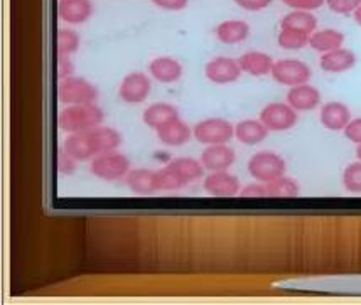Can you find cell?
Instances as JSON below:
<instances>
[{"label":"cell","mask_w":361,"mask_h":305,"mask_svg":"<svg viewBox=\"0 0 361 305\" xmlns=\"http://www.w3.org/2000/svg\"><path fill=\"white\" fill-rule=\"evenodd\" d=\"M167 166H169L171 169L179 175L180 180H183L186 186L188 184L195 182L197 179H201L204 174V166L201 164V161H196V158H191V157L173 158Z\"/></svg>","instance_id":"cell-25"},{"label":"cell","mask_w":361,"mask_h":305,"mask_svg":"<svg viewBox=\"0 0 361 305\" xmlns=\"http://www.w3.org/2000/svg\"><path fill=\"white\" fill-rule=\"evenodd\" d=\"M242 68H240L238 59L225 58V56H218L213 58L212 61L206 64L204 75L214 85H230L240 80L242 76Z\"/></svg>","instance_id":"cell-9"},{"label":"cell","mask_w":361,"mask_h":305,"mask_svg":"<svg viewBox=\"0 0 361 305\" xmlns=\"http://www.w3.org/2000/svg\"><path fill=\"white\" fill-rule=\"evenodd\" d=\"M159 174V184H161V191H179V189L186 187V184L180 180L178 174L171 169L169 166H166L164 169L157 170Z\"/></svg>","instance_id":"cell-32"},{"label":"cell","mask_w":361,"mask_h":305,"mask_svg":"<svg viewBox=\"0 0 361 305\" xmlns=\"http://www.w3.org/2000/svg\"><path fill=\"white\" fill-rule=\"evenodd\" d=\"M356 54L351 49H345V47H339V49L331 51V53L321 54L319 58V66L322 71L333 73V75H339V73H346L353 70L356 66Z\"/></svg>","instance_id":"cell-16"},{"label":"cell","mask_w":361,"mask_h":305,"mask_svg":"<svg viewBox=\"0 0 361 305\" xmlns=\"http://www.w3.org/2000/svg\"><path fill=\"white\" fill-rule=\"evenodd\" d=\"M260 122L269 132H287L299 122V115L289 103H270L260 111Z\"/></svg>","instance_id":"cell-7"},{"label":"cell","mask_w":361,"mask_h":305,"mask_svg":"<svg viewBox=\"0 0 361 305\" xmlns=\"http://www.w3.org/2000/svg\"><path fill=\"white\" fill-rule=\"evenodd\" d=\"M105 120V113L100 106L92 105H73L59 111L58 127L66 133H83L92 128L100 127Z\"/></svg>","instance_id":"cell-1"},{"label":"cell","mask_w":361,"mask_h":305,"mask_svg":"<svg viewBox=\"0 0 361 305\" xmlns=\"http://www.w3.org/2000/svg\"><path fill=\"white\" fill-rule=\"evenodd\" d=\"M90 170L94 178L115 182V180L126 179L127 174L130 173V161L118 150H111V152L93 157Z\"/></svg>","instance_id":"cell-2"},{"label":"cell","mask_w":361,"mask_h":305,"mask_svg":"<svg viewBox=\"0 0 361 305\" xmlns=\"http://www.w3.org/2000/svg\"><path fill=\"white\" fill-rule=\"evenodd\" d=\"M189 0H152L154 6H157L162 11H169V12H178L183 11V8L188 7Z\"/></svg>","instance_id":"cell-39"},{"label":"cell","mask_w":361,"mask_h":305,"mask_svg":"<svg viewBox=\"0 0 361 305\" xmlns=\"http://www.w3.org/2000/svg\"><path fill=\"white\" fill-rule=\"evenodd\" d=\"M204 191L214 197H235L240 196L242 186H240L238 178H235L233 174L228 170H220V173L206 175Z\"/></svg>","instance_id":"cell-11"},{"label":"cell","mask_w":361,"mask_h":305,"mask_svg":"<svg viewBox=\"0 0 361 305\" xmlns=\"http://www.w3.org/2000/svg\"><path fill=\"white\" fill-rule=\"evenodd\" d=\"M343 186L351 194H361V161L346 167L343 173Z\"/></svg>","instance_id":"cell-31"},{"label":"cell","mask_w":361,"mask_h":305,"mask_svg":"<svg viewBox=\"0 0 361 305\" xmlns=\"http://www.w3.org/2000/svg\"><path fill=\"white\" fill-rule=\"evenodd\" d=\"M240 68L243 73L250 76H267L272 75V68L275 61L267 53H262V51H250V53H245L240 56L238 59Z\"/></svg>","instance_id":"cell-20"},{"label":"cell","mask_w":361,"mask_h":305,"mask_svg":"<svg viewBox=\"0 0 361 305\" xmlns=\"http://www.w3.org/2000/svg\"><path fill=\"white\" fill-rule=\"evenodd\" d=\"M272 78L282 87H299V85H306L312 78V71L300 59H281L275 61L272 68Z\"/></svg>","instance_id":"cell-6"},{"label":"cell","mask_w":361,"mask_h":305,"mask_svg":"<svg viewBox=\"0 0 361 305\" xmlns=\"http://www.w3.org/2000/svg\"><path fill=\"white\" fill-rule=\"evenodd\" d=\"M80 44L81 37L75 29H59L56 32V51H58V54H75L80 49Z\"/></svg>","instance_id":"cell-29"},{"label":"cell","mask_w":361,"mask_h":305,"mask_svg":"<svg viewBox=\"0 0 361 305\" xmlns=\"http://www.w3.org/2000/svg\"><path fill=\"white\" fill-rule=\"evenodd\" d=\"M200 161L204 166V169L209 170V173H220V170H228L235 164L236 154L226 144L206 145Z\"/></svg>","instance_id":"cell-10"},{"label":"cell","mask_w":361,"mask_h":305,"mask_svg":"<svg viewBox=\"0 0 361 305\" xmlns=\"http://www.w3.org/2000/svg\"><path fill=\"white\" fill-rule=\"evenodd\" d=\"M282 29H295V31L306 32L311 36L312 32H316L317 27V19L314 14L307 11H292L281 20Z\"/></svg>","instance_id":"cell-26"},{"label":"cell","mask_w":361,"mask_h":305,"mask_svg":"<svg viewBox=\"0 0 361 305\" xmlns=\"http://www.w3.org/2000/svg\"><path fill=\"white\" fill-rule=\"evenodd\" d=\"M300 194V187L298 180L287 175L265 184V197H298Z\"/></svg>","instance_id":"cell-28"},{"label":"cell","mask_w":361,"mask_h":305,"mask_svg":"<svg viewBox=\"0 0 361 305\" xmlns=\"http://www.w3.org/2000/svg\"><path fill=\"white\" fill-rule=\"evenodd\" d=\"M76 164H78V162H76L63 147L58 150V157H56V169H58L59 174L71 175L76 170Z\"/></svg>","instance_id":"cell-34"},{"label":"cell","mask_w":361,"mask_h":305,"mask_svg":"<svg viewBox=\"0 0 361 305\" xmlns=\"http://www.w3.org/2000/svg\"><path fill=\"white\" fill-rule=\"evenodd\" d=\"M152 92V81L145 73H130L122 80L118 88L120 100L137 105V103L145 101Z\"/></svg>","instance_id":"cell-8"},{"label":"cell","mask_w":361,"mask_h":305,"mask_svg":"<svg viewBox=\"0 0 361 305\" xmlns=\"http://www.w3.org/2000/svg\"><path fill=\"white\" fill-rule=\"evenodd\" d=\"M287 103L295 111H311L321 105V93L319 89L312 85H299L292 87L287 93Z\"/></svg>","instance_id":"cell-17"},{"label":"cell","mask_w":361,"mask_h":305,"mask_svg":"<svg viewBox=\"0 0 361 305\" xmlns=\"http://www.w3.org/2000/svg\"><path fill=\"white\" fill-rule=\"evenodd\" d=\"M309 34L295 31V29H281L277 42L286 51H299L309 46Z\"/></svg>","instance_id":"cell-30"},{"label":"cell","mask_w":361,"mask_h":305,"mask_svg":"<svg viewBox=\"0 0 361 305\" xmlns=\"http://www.w3.org/2000/svg\"><path fill=\"white\" fill-rule=\"evenodd\" d=\"M353 17H355V23L358 24V25H361V6H360L358 8H356Z\"/></svg>","instance_id":"cell-41"},{"label":"cell","mask_w":361,"mask_h":305,"mask_svg":"<svg viewBox=\"0 0 361 305\" xmlns=\"http://www.w3.org/2000/svg\"><path fill=\"white\" fill-rule=\"evenodd\" d=\"M216 34L218 41L223 42V44H240L250 36V25L245 20L240 19H231V20H225L216 27Z\"/></svg>","instance_id":"cell-23"},{"label":"cell","mask_w":361,"mask_h":305,"mask_svg":"<svg viewBox=\"0 0 361 305\" xmlns=\"http://www.w3.org/2000/svg\"><path fill=\"white\" fill-rule=\"evenodd\" d=\"M356 157H358V161H361V144L358 145V149H356Z\"/></svg>","instance_id":"cell-42"},{"label":"cell","mask_w":361,"mask_h":305,"mask_svg":"<svg viewBox=\"0 0 361 305\" xmlns=\"http://www.w3.org/2000/svg\"><path fill=\"white\" fill-rule=\"evenodd\" d=\"M176 118H179V111L171 103H154L142 113V120H144L145 125L154 128V130L164 127L166 123L173 122Z\"/></svg>","instance_id":"cell-22"},{"label":"cell","mask_w":361,"mask_h":305,"mask_svg":"<svg viewBox=\"0 0 361 305\" xmlns=\"http://www.w3.org/2000/svg\"><path fill=\"white\" fill-rule=\"evenodd\" d=\"M283 6L290 7L292 11H307L312 12L316 8L322 7L326 4V0H282Z\"/></svg>","instance_id":"cell-35"},{"label":"cell","mask_w":361,"mask_h":305,"mask_svg":"<svg viewBox=\"0 0 361 305\" xmlns=\"http://www.w3.org/2000/svg\"><path fill=\"white\" fill-rule=\"evenodd\" d=\"M343 42H345V34L336 29H321V31L312 32L309 37V46L321 54L339 49L343 47Z\"/></svg>","instance_id":"cell-24"},{"label":"cell","mask_w":361,"mask_h":305,"mask_svg":"<svg viewBox=\"0 0 361 305\" xmlns=\"http://www.w3.org/2000/svg\"><path fill=\"white\" fill-rule=\"evenodd\" d=\"M126 184L135 196H152L161 191L159 174L150 169H130L126 178Z\"/></svg>","instance_id":"cell-14"},{"label":"cell","mask_w":361,"mask_h":305,"mask_svg":"<svg viewBox=\"0 0 361 305\" xmlns=\"http://www.w3.org/2000/svg\"><path fill=\"white\" fill-rule=\"evenodd\" d=\"M329 11L339 15H351L361 6V0H326Z\"/></svg>","instance_id":"cell-33"},{"label":"cell","mask_w":361,"mask_h":305,"mask_svg":"<svg viewBox=\"0 0 361 305\" xmlns=\"http://www.w3.org/2000/svg\"><path fill=\"white\" fill-rule=\"evenodd\" d=\"M345 137L353 144L360 145L361 144V118H355L348 123V127L345 128Z\"/></svg>","instance_id":"cell-38"},{"label":"cell","mask_w":361,"mask_h":305,"mask_svg":"<svg viewBox=\"0 0 361 305\" xmlns=\"http://www.w3.org/2000/svg\"><path fill=\"white\" fill-rule=\"evenodd\" d=\"M287 173L286 161L279 154L270 152V150H262L257 152L250 161H248V174L259 182H272V180L282 178Z\"/></svg>","instance_id":"cell-4"},{"label":"cell","mask_w":361,"mask_h":305,"mask_svg":"<svg viewBox=\"0 0 361 305\" xmlns=\"http://www.w3.org/2000/svg\"><path fill=\"white\" fill-rule=\"evenodd\" d=\"M149 73L154 80L161 83H176L183 76V64L169 56H159L149 63Z\"/></svg>","instance_id":"cell-19"},{"label":"cell","mask_w":361,"mask_h":305,"mask_svg":"<svg viewBox=\"0 0 361 305\" xmlns=\"http://www.w3.org/2000/svg\"><path fill=\"white\" fill-rule=\"evenodd\" d=\"M157 139L167 147H180V145H186L189 140L192 139V128L188 125L186 122H183L180 118H176L173 122L166 123L164 127L157 128Z\"/></svg>","instance_id":"cell-18"},{"label":"cell","mask_w":361,"mask_h":305,"mask_svg":"<svg viewBox=\"0 0 361 305\" xmlns=\"http://www.w3.org/2000/svg\"><path fill=\"white\" fill-rule=\"evenodd\" d=\"M267 135L269 128L260 120H242L235 125V139L243 145H259Z\"/></svg>","instance_id":"cell-21"},{"label":"cell","mask_w":361,"mask_h":305,"mask_svg":"<svg viewBox=\"0 0 361 305\" xmlns=\"http://www.w3.org/2000/svg\"><path fill=\"white\" fill-rule=\"evenodd\" d=\"M63 149L66 150L76 162L92 161L94 157L85 133H70V135L66 137V140L63 142Z\"/></svg>","instance_id":"cell-27"},{"label":"cell","mask_w":361,"mask_h":305,"mask_svg":"<svg viewBox=\"0 0 361 305\" xmlns=\"http://www.w3.org/2000/svg\"><path fill=\"white\" fill-rule=\"evenodd\" d=\"M83 133L87 135V140L90 147H92L94 157L100 156V154L117 150L120 145H122V135H120L118 130H115V128L111 127L100 125Z\"/></svg>","instance_id":"cell-12"},{"label":"cell","mask_w":361,"mask_h":305,"mask_svg":"<svg viewBox=\"0 0 361 305\" xmlns=\"http://www.w3.org/2000/svg\"><path fill=\"white\" fill-rule=\"evenodd\" d=\"M242 197H265V184L257 180L255 184H248L247 187H242L240 191Z\"/></svg>","instance_id":"cell-40"},{"label":"cell","mask_w":361,"mask_h":305,"mask_svg":"<svg viewBox=\"0 0 361 305\" xmlns=\"http://www.w3.org/2000/svg\"><path fill=\"white\" fill-rule=\"evenodd\" d=\"M92 0H59L58 15L63 23L70 25L85 24L93 15Z\"/></svg>","instance_id":"cell-13"},{"label":"cell","mask_w":361,"mask_h":305,"mask_svg":"<svg viewBox=\"0 0 361 305\" xmlns=\"http://www.w3.org/2000/svg\"><path fill=\"white\" fill-rule=\"evenodd\" d=\"M319 120H321V125L324 128H328L331 132H339V130H345L348 123H350L353 118H351V111L345 103L329 101L321 106Z\"/></svg>","instance_id":"cell-15"},{"label":"cell","mask_w":361,"mask_h":305,"mask_svg":"<svg viewBox=\"0 0 361 305\" xmlns=\"http://www.w3.org/2000/svg\"><path fill=\"white\" fill-rule=\"evenodd\" d=\"M73 73H75V66H73L70 56L58 54V78H70V76H73Z\"/></svg>","instance_id":"cell-36"},{"label":"cell","mask_w":361,"mask_h":305,"mask_svg":"<svg viewBox=\"0 0 361 305\" xmlns=\"http://www.w3.org/2000/svg\"><path fill=\"white\" fill-rule=\"evenodd\" d=\"M272 2L274 0H235L236 6L242 7L243 11H248V12L264 11V8H267Z\"/></svg>","instance_id":"cell-37"},{"label":"cell","mask_w":361,"mask_h":305,"mask_svg":"<svg viewBox=\"0 0 361 305\" xmlns=\"http://www.w3.org/2000/svg\"><path fill=\"white\" fill-rule=\"evenodd\" d=\"M98 98V88L88 80L70 76L59 80L58 100L66 106L73 105H92Z\"/></svg>","instance_id":"cell-3"},{"label":"cell","mask_w":361,"mask_h":305,"mask_svg":"<svg viewBox=\"0 0 361 305\" xmlns=\"http://www.w3.org/2000/svg\"><path fill=\"white\" fill-rule=\"evenodd\" d=\"M192 135L203 145L228 144L235 137V127L225 118H208L192 127Z\"/></svg>","instance_id":"cell-5"}]
</instances>
